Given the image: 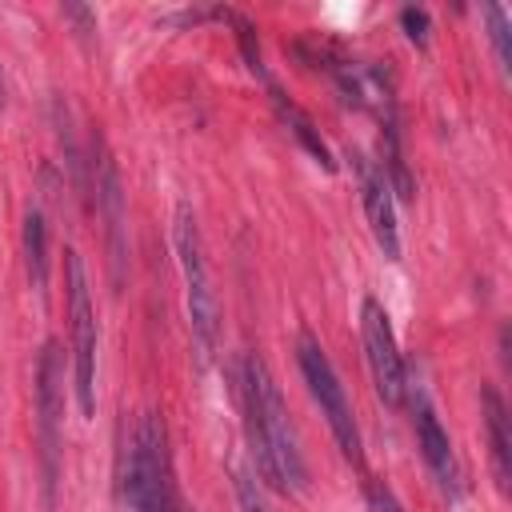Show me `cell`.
Segmentation results:
<instances>
[{
    "mask_svg": "<svg viewBox=\"0 0 512 512\" xmlns=\"http://www.w3.org/2000/svg\"><path fill=\"white\" fill-rule=\"evenodd\" d=\"M240 400H244V428H248V444L252 456L260 464V472L268 476L272 488L280 492H300L308 480L300 444H296V428L288 420L284 396L268 372V364L248 352L244 356V376H240Z\"/></svg>",
    "mask_w": 512,
    "mask_h": 512,
    "instance_id": "obj_1",
    "label": "cell"
},
{
    "mask_svg": "<svg viewBox=\"0 0 512 512\" xmlns=\"http://www.w3.org/2000/svg\"><path fill=\"white\" fill-rule=\"evenodd\" d=\"M124 500L132 512H184L180 492H176V476H172L168 428L156 412H140L132 432H128Z\"/></svg>",
    "mask_w": 512,
    "mask_h": 512,
    "instance_id": "obj_2",
    "label": "cell"
},
{
    "mask_svg": "<svg viewBox=\"0 0 512 512\" xmlns=\"http://www.w3.org/2000/svg\"><path fill=\"white\" fill-rule=\"evenodd\" d=\"M172 240H176V260L184 272V304H188V328L200 352V364H208L216 356L220 344V308H216V292H212V276L204 264V244H200V228L188 204L176 208V224H172Z\"/></svg>",
    "mask_w": 512,
    "mask_h": 512,
    "instance_id": "obj_3",
    "label": "cell"
},
{
    "mask_svg": "<svg viewBox=\"0 0 512 512\" xmlns=\"http://www.w3.org/2000/svg\"><path fill=\"white\" fill-rule=\"evenodd\" d=\"M296 364H300V376L312 392V400L320 404V416L328 420L344 460H352L356 468L364 464V444H360V428H356V416H352V404L344 396V384L328 360V352L320 348V340L312 332H300L296 336Z\"/></svg>",
    "mask_w": 512,
    "mask_h": 512,
    "instance_id": "obj_4",
    "label": "cell"
},
{
    "mask_svg": "<svg viewBox=\"0 0 512 512\" xmlns=\"http://www.w3.org/2000/svg\"><path fill=\"white\" fill-rule=\"evenodd\" d=\"M64 284H68V320H72V384L84 416L96 412V308L88 292V272L76 248L64 252Z\"/></svg>",
    "mask_w": 512,
    "mask_h": 512,
    "instance_id": "obj_5",
    "label": "cell"
},
{
    "mask_svg": "<svg viewBox=\"0 0 512 512\" xmlns=\"http://www.w3.org/2000/svg\"><path fill=\"white\" fill-rule=\"evenodd\" d=\"M60 420H64V352L56 340H44L36 360V440H40V480H44V504L56 500L60 480Z\"/></svg>",
    "mask_w": 512,
    "mask_h": 512,
    "instance_id": "obj_6",
    "label": "cell"
},
{
    "mask_svg": "<svg viewBox=\"0 0 512 512\" xmlns=\"http://www.w3.org/2000/svg\"><path fill=\"white\" fill-rule=\"evenodd\" d=\"M360 336H364V356H368V368H372V384L380 392L384 404H400L404 400V356L396 352V332H392V320L384 312L380 300H364L360 304Z\"/></svg>",
    "mask_w": 512,
    "mask_h": 512,
    "instance_id": "obj_7",
    "label": "cell"
},
{
    "mask_svg": "<svg viewBox=\"0 0 512 512\" xmlns=\"http://www.w3.org/2000/svg\"><path fill=\"white\" fill-rule=\"evenodd\" d=\"M356 160V176H360V200H364V216H368V228L380 244V252L388 260H400V228H396V204H392V188L384 180V172L364 160L360 152H352Z\"/></svg>",
    "mask_w": 512,
    "mask_h": 512,
    "instance_id": "obj_8",
    "label": "cell"
},
{
    "mask_svg": "<svg viewBox=\"0 0 512 512\" xmlns=\"http://www.w3.org/2000/svg\"><path fill=\"white\" fill-rule=\"evenodd\" d=\"M96 212L104 216V236H108V260H112V284L124 280V260H128V240H124V188L120 172L108 152L96 156Z\"/></svg>",
    "mask_w": 512,
    "mask_h": 512,
    "instance_id": "obj_9",
    "label": "cell"
},
{
    "mask_svg": "<svg viewBox=\"0 0 512 512\" xmlns=\"http://www.w3.org/2000/svg\"><path fill=\"white\" fill-rule=\"evenodd\" d=\"M412 424H416V444H420V452H424L432 476H436L448 492H456V488H460V468H456V456H452V440H448V432L440 428V420H436V412H432V404H428V396H424L420 388H416V396H412Z\"/></svg>",
    "mask_w": 512,
    "mask_h": 512,
    "instance_id": "obj_10",
    "label": "cell"
},
{
    "mask_svg": "<svg viewBox=\"0 0 512 512\" xmlns=\"http://www.w3.org/2000/svg\"><path fill=\"white\" fill-rule=\"evenodd\" d=\"M480 408H484V428H488V452H492V472H496V484L508 488V476H512V436H508V408L500 400L496 388H484L480 392Z\"/></svg>",
    "mask_w": 512,
    "mask_h": 512,
    "instance_id": "obj_11",
    "label": "cell"
},
{
    "mask_svg": "<svg viewBox=\"0 0 512 512\" xmlns=\"http://www.w3.org/2000/svg\"><path fill=\"white\" fill-rule=\"evenodd\" d=\"M272 104H276L280 120H284V124L292 128V136H296V140H300V144H304V148L312 152V160H316L320 168H328V172H332V168H336V160H332L328 144L320 140L316 124H312V120H308V116H304V112H300V108H296V104H292V100H288V96H284L280 88H272Z\"/></svg>",
    "mask_w": 512,
    "mask_h": 512,
    "instance_id": "obj_12",
    "label": "cell"
},
{
    "mask_svg": "<svg viewBox=\"0 0 512 512\" xmlns=\"http://www.w3.org/2000/svg\"><path fill=\"white\" fill-rule=\"evenodd\" d=\"M24 256H28L32 284L44 292V284H48V224H44L40 208L24 212Z\"/></svg>",
    "mask_w": 512,
    "mask_h": 512,
    "instance_id": "obj_13",
    "label": "cell"
},
{
    "mask_svg": "<svg viewBox=\"0 0 512 512\" xmlns=\"http://www.w3.org/2000/svg\"><path fill=\"white\" fill-rule=\"evenodd\" d=\"M484 20H488V36L496 44V56H500V68L508 72L512 68V40H508V12L500 4H484Z\"/></svg>",
    "mask_w": 512,
    "mask_h": 512,
    "instance_id": "obj_14",
    "label": "cell"
},
{
    "mask_svg": "<svg viewBox=\"0 0 512 512\" xmlns=\"http://www.w3.org/2000/svg\"><path fill=\"white\" fill-rule=\"evenodd\" d=\"M400 28H404V36H408L416 48H428V28H432V24H428V12H424V8H412V4L400 8Z\"/></svg>",
    "mask_w": 512,
    "mask_h": 512,
    "instance_id": "obj_15",
    "label": "cell"
},
{
    "mask_svg": "<svg viewBox=\"0 0 512 512\" xmlns=\"http://www.w3.org/2000/svg\"><path fill=\"white\" fill-rule=\"evenodd\" d=\"M236 500H240V512H268V504L248 472H236Z\"/></svg>",
    "mask_w": 512,
    "mask_h": 512,
    "instance_id": "obj_16",
    "label": "cell"
},
{
    "mask_svg": "<svg viewBox=\"0 0 512 512\" xmlns=\"http://www.w3.org/2000/svg\"><path fill=\"white\" fill-rule=\"evenodd\" d=\"M364 492H368V508H372V512H404L400 500H396V492H392L384 480H368Z\"/></svg>",
    "mask_w": 512,
    "mask_h": 512,
    "instance_id": "obj_17",
    "label": "cell"
},
{
    "mask_svg": "<svg viewBox=\"0 0 512 512\" xmlns=\"http://www.w3.org/2000/svg\"><path fill=\"white\" fill-rule=\"evenodd\" d=\"M64 16H68V20H76L84 36H88V32H96V12H92V8H84V4H64Z\"/></svg>",
    "mask_w": 512,
    "mask_h": 512,
    "instance_id": "obj_18",
    "label": "cell"
},
{
    "mask_svg": "<svg viewBox=\"0 0 512 512\" xmlns=\"http://www.w3.org/2000/svg\"><path fill=\"white\" fill-rule=\"evenodd\" d=\"M0 104H4V76H0Z\"/></svg>",
    "mask_w": 512,
    "mask_h": 512,
    "instance_id": "obj_19",
    "label": "cell"
}]
</instances>
